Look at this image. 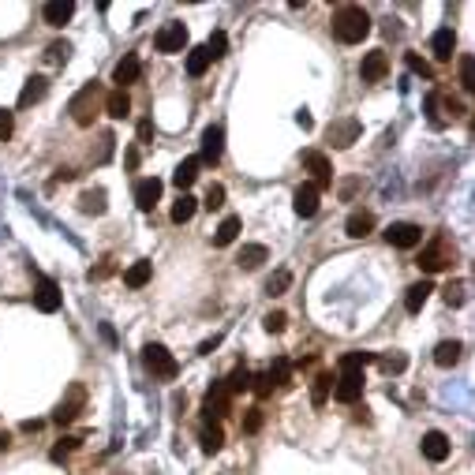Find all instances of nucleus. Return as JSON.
Returning a JSON list of instances; mask_svg holds the SVG:
<instances>
[{
	"instance_id": "f257e3e1",
	"label": "nucleus",
	"mask_w": 475,
	"mask_h": 475,
	"mask_svg": "<svg viewBox=\"0 0 475 475\" xmlns=\"http://www.w3.org/2000/svg\"><path fill=\"white\" fill-rule=\"evenodd\" d=\"M329 30H333L337 42L360 45L363 38L371 34V16H367L363 8H355V4H345V8L333 11V23H329Z\"/></svg>"
},
{
	"instance_id": "f03ea898",
	"label": "nucleus",
	"mask_w": 475,
	"mask_h": 475,
	"mask_svg": "<svg viewBox=\"0 0 475 475\" xmlns=\"http://www.w3.org/2000/svg\"><path fill=\"white\" fill-rule=\"evenodd\" d=\"M453 262H457V244L450 240V236H434V240L423 247V255H419L416 266L423 273H438L445 266H453Z\"/></svg>"
},
{
	"instance_id": "7ed1b4c3",
	"label": "nucleus",
	"mask_w": 475,
	"mask_h": 475,
	"mask_svg": "<svg viewBox=\"0 0 475 475\" xmlns=\"http://www.w3.org/2000/svg\"><path fill=\"white\" fill-rule=\"evenodd\" d=\"M142 363H147V371L157 374V378H176L180 374V363L173 360V352L165 345H147L142 348Z\"/></svg>"
},
{
	"instance_id": "20e7f679",
	"label": "nucleus",
	"mask_w": 475,
	"mask_h": 475,
	"mask_svg": "<svg viewBox=\"0 0 475 475\" xmlns=\"http://www.w3.org/2000/svg\"><path fill=\"white\" fill-rule=\"evenodd\" d=\"M94 105H98V86L86 83V86L71 98V105H68V109H71V120H75L79 127H90V124H94Z\"/></svg>"
},
{
	"instance_id": "39448f33",
	"label": "nucleus",
	"mask_w": 475,
	"mask_h": 475,
	"mask_svg": "<svg viewBox=\"0 0 475 475\" xmlns=\"http://www.w3.org/2000/svg\"><path fill=\"white\" fill-rule=\"evenodd\" d=\"M386 244L401 247V251H412V247L423 244V229L412 225V221H393V225L386 229Z\"/></svg>"
},
{
	"instance_id": "423d86ee",
	"label": "nucleus",
	"mask_w": 475,
	"mask_h": 475,
	"mask_svg": "<svg viewBox=\"0 0 475 475\" xmlns=\"http://www.w3.org/2000/svg\"><path fill=\"white\" fill-rule=\"evenodd\" d=\"M303 165L311 168V176H314L311 183L319 188V195H322L326 188H333V165H329V157H326V154L307 150V154H303Z\"/></svg>"
},
{
	"instance_id": "0eeeda50",
	"label": "nucleus",
	"mask_w": 475,
	"mask_h": 475,
	"mask_svg": "<svg viewBox=\"0 0 475 475\" xmlns=\"http://www.w3.org/2000/svg\"><path fill=\"white\" fill-rule=\"evenodd\" d=\"M154 45H157V52H183V45H188V26L176 23V19L165 23L161 30H157Z\"/></svg>"
},
{
	"instance_id": "6e6552de",
	"label": "nucleus",
	"mask_w": 475,
	"mask_h": 475,
	"mask_svg": "<svg viewBox=\"0 0 475 475\" xmlns=\"http://www.w3.org/2000/svg\"><path fill=\"white\" fill-rule=\"evenodd\" d=\"M60 303H64L60 285L52 281V277H38V285H34V307L52 314V311H60Z\"/></svg>"
},
{
	"instance_id": "1a4fd4ad",
	"label": "nucleus",
	"mask_w": 475,
	"mask_h": 475,
	"mask_svg": "<svg viewBox=\"0 0 475 475\" xmlns=\"http://www.w3.org/2000/svg\"><path fill=\"white\" fill-rule=\"evenodd\" d=\"M83 408H86V386H79V382H75V386L68 389V397L60 401V408L52 412V419L64 427V423H71V419H79V412H83Z\"/></svg>"
},
{
	"instance_id": "9d476101",
	"label": "nucleus",
	"mask_w": 475,
	"mask_h": 475,
	"mask_svg": "<svg viewBox=\"0 0 475 475\" xmlns=\"http://www.w3.org/2000/svg\"><path fill=\"white\" fill-rule=\"evenodd\" d=\"M360 131H363L360 120H355V116H345V120H333V124L326 127V139L333 142L337 150H345V147H352V142L360 139Z\"/></svg>"
},
{
	"instance_id": "9b49d317",
	"label": "nucleus",
	"mask_w": 475,
	"mask_h": 475,
	"mask_svg": "<svg viewBox=\"0 0 475 475\" xmlns=\"http://www.w3.org/2000/svg\"><path fill=\"white\" fill-rule=\"evenodd\" d=\"M333 397L340 404H355L363 397V371H340L337 386H333Z\"/></svg>"
},
{
	"instance_id": "f8f14e48",
	"label": "nucleus",
	"mask_w": 475,
	"mask_h": 475,
	"mask_svg": "<svg viewBox=\"0 0 475 475\" xmlns=\"http://www.w3.org/2000/svg\"><path fill=\"white\" fill-rule=\"evenodd\" d=\"M229 404H232V393L225 389V378H221V382H214V386H210L206 401H202V412H206L210 419H221V416H229Z\"/></svg>"
},
{
	"instance_id": "ddd939ff",
	"label": "nucleus",
	"mask_w": 475,
	"mask_h": 475,
	"mask_svg": "<svg viewBox=\"0 0 475 475\" xmlns=\"http://www.w3.org/2000/svg\"><path fill=\"white\" fill-rule=\"evenodd\" d=\"M221 150H225V131L217 124H210L202 131V154H199V165H217L221 161Z\"/></svg>"
},
{
	"instance_id": "4468645a",
	"label": "nucleus",
	"mask_w": 475,
	"mask_h": 475,
	"mask_svg": "<svg viewBox=\"0 0 475 475\" xmlns=\"http://www.w3.org/2000/svg\"><path fill=\"white\" fill-rule=\"evenodd\" d=\"M419 450H423V457H427V460L442 464V460H450L453 445H450V438H445L442 430H427V434H423V442H419Z\"/></svg>"
},
{
	"instance_id": "2eb2a0df",
	"label": "nucleus",
	"mask_w": 475,
	"mask_h": 475,
	"mask_svg": "<svg viewBox=\"0 0 475 475\" xmlns=\"http://www.w3.org/2000/svg\"><path fill=\"white\" fill-rule=\"evenodd\" d=\"M360 75H363V83H382V79L389 75V57H386L382 49L367 52L363 64H360Z\"/></svg>"
},
{
	"instance_id": "dca6fc26",
	"label": "nucleus",
	"mask_w": 475,
	"mask_h": 475,
	"mask_svg": "<svg viewBox=\"0 0 475 475\" xmlns=\"http://www.w3.org/2000/svg\"><path fill=\"white\" fill-rule=\"evenodd\" d=\"M292 210L299 217H314V214H319V188H314V183H299L296 195H292Z\"/></svg>"
},
{
	"instance_id": "f3484780",
	"label": "nucleus",
	"mask_w": 475,
	"mask_h": 475,
	"mask_svg": "<svg viewBox=\"0 0 475 475\" xmlns=\"http://www.w3.org/2000/svg\"><path fill=\"white\" fill-rule=\"evenodd\" d=\"M157 199H161V180H157V176L135 183V206L142 210V214H150V210L157 206Z\"/></svg>"
},
{
	"instance_id": "a211bd4d",
	"label": "nucleus",
	"mask_w": 475,
	"mask_h": 475,
	"mask_svg": "<svg viewBox=\"0 0 475 475\" xmlns=\"http://www.w3.org/2000/svg\"><path fill=\"white\" fill-rule=\"evenodd\" d=\"M430 52H434V60H453V52H457V34H453V26H442V30H434Z\"/></svg>"
},
{
	"instance_id": "6ab92c4d",
	"label": "nucleus",
	"mask_w": 475,
	"mask_h": 475,
	"mask_svg": "<svg viewBox=\"0 0 475 475\" xmlns=\"http://www.w3.org/2000/svg\"><path fill=\"white\" fill-rule=\"evenodd\" d=\"M139 75H142V64H139V57H135V52H127V57H124V60L113 68V83H116V90H124L127 83H135Z\"/></svg>"
},
{
	"instance_id": "aec40b11",
	"label": "nucleus",
	"mask_w": 475,
	"mask_h": 475,
	"mask_svg": "<svg viewBox=\"0 0 475 475\" xmlns=\"http://www.w3.org/2000/svg\"><path fill=\"white\" fill-rule=\"evenodd\" d=\"M430 292H434V285L427 281V277H423V281H416L412 288H408V296H404V311L419 314V311H423V303L430 299Z\"/></svg>"
},
{
	"instance_id": "412c9836",
	"label": "nucleus",
	"mask_w": 475,
	"mask_h": 475,
	"mask_svg": "<svg viewBox=\"0 0 475 475\" xmlns=\"http://www.w3.org/2000/svg\"><path fill=\"white\" fill-rule=\"evenodd\" d=\"M199 157H183V161L176 165V173H173V183H176V188L183 191V195H188V188H191V183L195 180H199Z\"/></svg>"
},
{
	"instance_id": "4be33fe9",
	"label": "nucleus",
	"mask_w": 475,
	"mask_h": 475,
	"mask_svg": "<svg viewBox=\"0 0 475 475\" xmlns=\"http://www.w3.org/2000/svg\"><path fill=\"white\" fill-rule=\"evenodd\" d=\"M42 16H45V23H49V26H64V23H68V19L75 16V0H49Z\"/></svg>"
},
{
	"instance_id": "5701e85b",
	"label": "nucleus",
	"mask_w": 475,
	"mask_h": 475,
	"mask_svg": "<svg viewBox=\"0 0 475 475\" xmlns=\"http://www.w3.org/2000/svg\"><path fill=\"white\" fill-rule=\"evenodd\" d=\"M105 199H109V195H105V188H90V191L79 195V210H83V214L101 217V214H105V206H109Z\"/></svg>"
},
{
	"instance_id": "b1692460",
	"label": "nucleus",
	"mask_w": 475,
	"mask_h": 475,
	"mask_svg": "<svg viewBox=\"0 0 475 475\" xmlns=\"http://www.w3.org/2000/svg\"><path fill=\"white\" fill-rule=\"evenodd\" d=\"M266 258H270V251L262 247V244H247L240 255H236V266H240V270H258Z\"/></svg>"
},
{
	"instance_id": "393cba45",
	"label": "nucleus",
	"mask_w": 475,
	"mask_h": 475,
	"mask_svg": "<svg viewBox=\"0 0 475 475\" xmlns=\"http://www.w3.org/2000/svg\"><path fill=\"white\" fill-rule=\"evenodd\" d=\"M460 355H464V345H460V340H442V345L434 348V363L438 367H457Z\"/></svg>"
},
{
	"instance_id": "a878e982",
	"label": "nucleus",
	"mask_w": 475,
	"mask_h": 475,
	"mask_svg": "<svg viewBox=\"0 0 475 475\" xmlns=\"http://www.w3.org/2000/svg\"><path fill=\"white\" fill-rule=\"evenodd\" d=\"M45 90H49V83H45L42 75L26 79V86H23V94H19V109H30L34 101H42V98H45Z\"/></svg>"
},
{
	"instance_id": "bb28decb",
	"label": "nucleus",
	"mask_w": 475,
	"mask_h": 475,
	"mask_svg": "<svg viewBox=\"0 0 475 475\" xmlns=\"http://www.w3.org/2000/svg\"><path fill=\"white\" fill-rule=\"evenodd\" d=\"M105 113H109L113 120H124V116L131 113V98H127V90H109V98H105Z\"/></svg>"
},
{
	"instance_id": "cd10ccee",
	"label": "nucleus",
	"mask_w": 475,
	"mask_h": 475,
	"mask_svg": "<svg viewBox=\"0 0 475 475\" xmlns=\"http://www.w3.org/2000/svg\"><path fill=\"white\" fill-rule=\"evenodd\" d=\"M374 229V214H367V210H355V214L345 221V232L348 236H355V240H363L367 232Z\"/></svg>"
},
{
	"instance_id": "c85d7f7f",
	"label": "nucleus",
	"mask_w": 475,
	"mask_h": 475,
	"mask_svg": "<svg viewBox=\"0 0 475 475\" xmlns=\"http://www.w3.org/2000/svg\"><path fill=\"white\" fill-rule=\"evenodd\" d=\"M150 277H154V266H150V262H135V266L124 270V285H127V288H142V285H150Z\"/></svg>"
},
{
	"instance_id": "c756f323",
	"label": "nucleus",
	"mask_w": 475,
	"mask_h": 475,
	"mask_svg": "<svg viewBox=\"0 0 475 475\" xmlns=\"http://www.w3.org/2000/svg\"><path fill=\"white\" fill-rule=\"evenodd\" d=\"M266 378L273 382L277 389H288V386H292V363H288L285 355H281V360H273V367L266 371Z\"/></svg>"
},
{
	"instance_id": "7c9ffc66",
	"label": "nucleus",
	"mask_w": 475,
	"mask_h": 475,
	"mask_svg": "<svg viewBox=\"0 0 475 475\" xmlns=\"http://www.w3.org/2000/svg\"><path fill=\"white\" fill-rule=\"evenodd\" d=\"M206 68H210V52H206V45L188 49V75H191V79H202Z\"/></svg>"
},
{
	"instance_id": "2f4dec72",
	"label": "nucleus",
	"mask_w": 475,
	"mask_h": 475,
	"mask_svg": "<svg viewBox=\"0 0 475 475\" xmlns=\"http://www.w3.org/2000/svg\"><path fill=\"white\" fill-rule=\"evenodd\" d=\"M195 210H199V199H191V195H180V199L173 202V214H168V217H173L176 225H188V221L195 217Z\"/></svg>"
},
{
	"instance_id": "473e14b6",
	"label": "nucleus",
	"mask_w": 475,
	"mask_h": 475,
	"mask_svg": "<svg viewBox=\"0 0 475 475\" xmlns=\"http://www.w3.org/2000/svg\"><path fill=\"white\" fill-rule=\"evenodd\" d=\"M199 442H202V453H217L221 445H225V430H221L217 423H206L202 434H199Z\"/></svg>"
},
{
	"instance_id": "72a5a7b5",
	"label": "nucleus",
	"mask_w": 475,
	"mask_h": 475,
	"mask_svg": "<svg viewBox=\"0 0 475 475\" xmlns=\"http://www.w3.org/2000/svg\"><path fill=\"white\" fill-rule=\"evenodd\" d=\"M236 236H240V217H225L217 225V232H214V244L217 247H229V244H236Z\"/></svg>"
},
{
	"instance_id": "f704fd0d",
	"label": "nucleus",
	"mask_w": 475,
	"mask_h": 475,
	"mask_svg": "<svg viewBox=\"0 0 475 475\" xmlns=\"http://www.w3.org/2000/svg\"><path fill=\"white\" fill-rule=\"evenodd\" d=\"M378 360L374 352H348V355H340V371H363V367H371Z\"/></svg>"
},
{
	"instance_id": "c9c22d12",
	"label": "nucleus",
	"mask_w": 475,
	"mask_h": 475,
	"mask_svg": "<svg viewBox=\"0 0 475 475\" xmlns=\"http://www.w3.org/2000/svg\"><path fill=\"white\" fill-rule=\"evenodd\" d=\"M329 393H333V378H329V374H319V378H314V386H311V404L322 408V404L329 401Z\"/></svg>"
},
{
	"instance_id": "e433bc0d",
	"label": "nucleus",
	"mask_w": 475,
	"mask_h": 475,
	"mask_svg": "<svg viewBox=\"0 0 475 475\" xmlns=\"http://www.w3.org/2000/svg\"><path fill=\"white\" fill-rule=\"evenodd\" d=\"M225 389L232 393V397H236V393H244V389H251V371H247V367H236V371L225 378Z\"/></svg>"
},
{
	"instance_id": "4c0bfd02",
	"label": "nucleus",
	"mask_w": 475,
	"mask_h": 475,
	"mask_svg": "<svg viewBox=\"0 0 475 475\" xmlns=\"http://www.w3.org/2000/svg\"><path fill=\"white\" fill-rule=\"evenodd\" d=\"M206 52H210V60H221L229 52V34L225 30H214V34H210V42H206Z\"/></svg>"
},
{
	"instance_id": "58836bf2",
	"label": "nucleus",
	"mask_w": 475,
	"mask_h": 475,
	"mask_svg": "<svg viewBox=\"0 0 475 475\" xmlns=\"http://www.w3.org/2000/svg\"><path fill=\"white\" fill-rule=\"evenodd\" d=\"M288 285H292V273H288V270H277L270 281H266V296H285Z\"/></svg>"
},
{
	"instance_id": "ea45409f",
	"label": "nucleus",
	"mask_w": 475,
	"mask_h": 475,
	"mask_svg": "<svg viewBox=\"0 0 475 475\" xmlns=\"http://www.w3.org/2000/svg\"><path fill=\"white\" fill-rule=\"evenodd\" d=\"M374 363H382V367H386L389 374H401L404 367H408V355H404V352H389V355H378Z\"/></svg>"
},
{
	"instance_id": "a19ab883",
	"label": "nucleus",
	"mask_w": 475,
	"mask_h": 475,
	"mask_svg": "<svg viewBox=\"0 0 475 475\" xmlns=\"http://www.w3.org/2000/svg\"><path fill=\"white\" fill-rule=\"evenodd\" d=\"M75 450H79V438H60L57 445H52V453H49V457H52V460H57V464H60V460H68Z\"/></svg>"
},
{
	"instance_id": "79ce46f5",
	"label": "nucleus",
	"mask_w": 475,
	"mask_h": 475,
	"mask_svg": "<svg viewBox=\"0 0 475 475\" xmlns=\"http://www.w3.org/2000/svg\"><path fill=\"white\" fill-rule=\"evenodd\" d=\"M460 86L475 90V60L471 57H460Z\"/></svg>"
},
{
	"instance_id": "37998d69",
	"label": "nucleus",
	"mask_w": 475,
	"mask_h": 475,
	"mask_svg": "<svg viewBox=\"0 0 475 475\" xmlns=\"http://www.w3.org/2000/svg\"><path fill=\"white\" fill-rule=\"evenodd\" d=\"M262 326H266V333H281V329L288 326V314L285 311H270L266 319H262Z\"/></svg>"
},
{
	"instance_id": "c03bdc74",
	"label": "nucleus",
	"mask_w": 475,
	"mask_h": 475,
	"mask_svg": "<svg viewBox=\"0 0 475 475\" xmlns=\"http://www.w3.org/2000/svg\"><path fill=\"white\" fill-rule=\"evenodd\" d=\"M202 206H206V210H221V206H225V188H221V183H210Z\"/></svg>"
},
{
	"instance_id": "a18cd8bd",
	"label": "nucleus",
	"mask_w": 475,
	"mask_h": 475,
	"mask_svg": "<svg viewBox=\"0 0 475 475\" xmlns=\"http://www.w3.org/2000/svg\"><path fill=\"white\" fill-rule=\"evenodd\" d=\"M404 64H408V71H416V75H423V79H430V75H434V71H430V64H427L423 57H416V52H408Z\"/></svg>"
},
{
	"instance_id": "49530a36",
	"label": "nucleus",
	"mask_w": 475,
	"mask_h": 475,
	"mask_svg": "<svg viewBox=\"0 0 475 475\" xmlns=\"http://www.w3.org/2000/svg\"><path fill=\"white\" fill-rule=\"evenodd\" d=\"M251 389H255V397H262V401H266L270 393H273V382H270L266 374H251Z\"/></svg>"
},
{
	"instance_id": "de8ad7c7",
	"label": "nucleus",
	"mask_w": 475,
	"mask_h": 475,
	"mask_svg": "<svg viewBox=\"0 0 475 475\" xmlns=\"http://www.w3.org/2000/svg\"><path fill=\"white\" fill-rule=\"evenodd\" d=\"M464 292H468V285H464V281L450 285V288H445V303H450V307H460V303H464Z\"/></svg>"
},
{
	"instance_id": "09e8293b",
	"label": "nucleus",
	"mask_w": 475,
	"mask_h": 475,
	"mask_svg": "<svg viewBox=\"0 0 475 475\" xmlns=\"http://www.w3.org/2000/svg\"><path fill=\"white\" fill-rule=\"evenodd\" d=\"M258 427H262V412H258V408H251L247 419H244V430H247V434H255Z\"/></svg>"
},
{
	"instance_id": "8fccbe9b",
	"label": "nucleus",
	"mask_w": 475,
	"mask_h": 475,
	"mask_svg": "<svg viewBox=\"0 0 475 475\" xmlns=\"http://www.w3.org/2000/svg\"><path fill=\"white\" fill-rule=\"evenodd\" d=\"M113 131H105V135H101V150H98V161H109V154H113Z\"/></svg>"
},
{
	"instance_id": "3c124183",
	"label": "nucleus",
	"mask_w": 475,
	"mask_h": 475,
	"mask_svg": "<svg viewBox=\"0 0 475 475\" xmlns=\"http://www.w3.org/2000/svg\"><path fill=\"white\" fill-rule=\"evenodd\" d=\"M68 52H71L68 42H57V45H49V60H68Z\"/></svg>"
},
{
	"instance_id": "603ef678",
	"label": "nucleus",
	"mask_w": 475,
	"mask_h": 475,
	"mask_svg": "<svg viewBox=\"0 0 475 475\" xmlns=\"http://www.w3.org/2000/svg\"><path fill=\"white\" fill-rule=\"evenodd\" d=\"M109 273H116V266H113V258H105L98 270H90V281H101V277H109Z\"/></svg>"
},
{
	"instance_id": "864d4df0",
	"label": "nucleus",
	"mask_w": 475,
	"mask_h": 475,
	"mask_svg": "<svg viewBox=\"0 0 475 475\" xmlns=\"http://www.w3.org/2000/svg\"><path fill=\"white\" fill-rule=\"evenodd\" d=\"M11 127H16V124H11V113H8V109H0V139H8V135H11Z\"/></svg>"
},
{
	"instance_id": "5fc2aeb1",
	"label": "nucleus",
	"mask_w": 475,
	"mask_h": 475,
	"mask_svg": "<svg viewBox=\"0 0 475 475\" xmlns=\"http://www.w3.org/2000/svg\"><path fill=\"white\" fill-rule=\"evenodd\" d=\"M154 139V120H139V142H150Z\"/></svg>"
},
{
	"instance_id": "6e6d98bb",
	"label": "nucleus",
	"mask_w": 475,
	"mask_h": 475,
	"mask_svg": "<svg viewBox=\"0 0 475 475\" xmlns=\"http://www.w3.org/2000/svg\"><path fill=\"white\" fill-rule=\"evenodd\" d=\"M296 124H299L303 131H311V127H314V116H311L307 109H299V113H296Z\"/></svg>"
},
{
	"instance_id": "4d7b16f0",
	"label": "nucleus",
	"mask_w": 475,
	"mask_h": 475,
	"mask_svg": "<svg viewBox=\"0 0 475 475\" xmlns=\"http://www.w3.org/2000/svg\"><path fill=\"white\" fill-rule=\"evenodd\" d=\"M217 345H221V333H214L210 340H202V345H199V352H202V355H210V352H214Z\"/></svg>"
},
{
	"instance_id": "13d9d810",
	"label": "nucleus",
	"mask_w": 475,
	"mask_h": 475,
	"mask_svg": "<svg viewBox=\"0 0 475 475\" xmlns=\"http://www.w3.org/2000/svg\"><path fill=\"white\" fill-rule=\"evenodd\" d=\"M127 168H139V147L127 150Z\"/></svg>"
},
{
	"instance_id": "bf43d9fd",
	"label": "nucleus",
	"mask_w": 475,
	"mask_h": 475,
	"mask_svg": "<svg viewBox=\"0 0 475 475\" xmlns=\"http://www.w3.org/2000/svg\"><path fill=\"white\" fill-rule=\"evenodd\" d=\"M101 337L109 340V345H116V333H113V326H101Z\"/></svg>"
},
{
	"instance_id": "052dcab7",
	"label": "nucleus",
	"mask_w": 475,
	"mask_h": 475,
	"mask_svg": "<svg viewBox=\"0 0 475 475\" xmlns=\"http://www.w3.org/2000/svg\"><path fill=\"white\" fill-rule=\"evenodd\" d=\"M8 445H11V434H8V430H0V450H8Z\"/></svg>"
}]
</instances>
